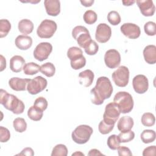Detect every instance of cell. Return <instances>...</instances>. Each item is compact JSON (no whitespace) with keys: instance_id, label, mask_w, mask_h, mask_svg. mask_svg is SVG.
<instances>
[{"instance_id":"1","label":"cell","mask_w":156,"mask_h":156,"mask_svg":"<svg viewBox=\"0 0 156 156\" xmlns=\"http://www.w3.org/2000/svg\"><path fill=\"white\" fill-rule=\"evenodd\" d=\"M113 91V86L110 79L105 76L99 77L97 79L95 87L90 91L92 103L97 105L102 104L105 99L111 96Z\"/></svg>"},{"instance_id":"2","label":"cell","mask_w":156,"mask_h":156,"mask_svg":"<svg viewBox=\"0 0 156 156\" xmlns=\"http://www.w3.org/2000/svg\"><path fill=\"white\" fill-rule=\"evenodd\" d=\"M0 103L4 107L15 115L21 114L25 108L23 102L16 96L8 93L5 90H0Z\"/></svg>"},{"instance_id":"3","label":"cell","mask_w":156,"mask_h":156,"mask_svg":"<svg viewBox=\"0 0 156 156\" xmlns=\"http://www.w3.org/2000/svg\"><path fill=\"white\" fill-rule=\"evenodd\" d=\"M115 102L120 112L125 114L132 111L133 107V100L132 95L126 91H119L114 96Z\"/></svg>"},{"instance_id":"4","label":"cell","mask_w":156,"mask_h":156,"mask_svg":"<svg viewBox=\"0 0 156 156\" xmlns=\"http://www.w3.org/2000/svg\"><path fill=\"white\" fill-rule=\"evenodd\" d=\"M93 132V130L90 126L85 124L80 125L73 130L71 138L76 143L83 144L90 140Z\"/></svg>"},{"instance_id":"5","label":"cell","mask_w":156,"mask_h":156,"mask_svg":"<svg viewBox=\"0 0 156 156\" xmlns=\"http://www.w3.org/2000/svg\"><path fill=\"white\" fill-rule=\"evenodd\" d=\"M57 26L55 21L46 19L41 21L37 28V35L41 38H51L57 30Z\"/></svg>"},{"instance_id":"6","label":"cell","mask_w":156,"mask_h":156,"mask_svg":"<svg viewBox=\"0 0 156 156\" xmlns=\"http://www.w3.org/2000/svg\"><path fill=\"white\" fill-rule=\"evenodd\" d=\"M72 36L77 41L80 48H85L91 41V38L88 29L82 26H77L73 28Z\"/></svg>"},{"instance_id":"7","label":"cell","mask_w":156,"mask_h":156,"mask_svg":"<svg viewBox=\"0 0 156 156\" xmlns=\"http://www.w3.org/2000/svg\"><path fill=\"white\" fill-rule=\"evenodd\" d=\"M112 77L116 85L124 87L129 83V70L127 67L121 66L112 73Z\"/></svg>"},{"instance_id":"8","label":"cell","mask_w":156,"mask_h":156,"mask_svg":"<svg viewBox=\"0 0 156 156\" xmlns=\"http://www.w3.org/2000/svg\"><path fill=\"white\" fill-rule=\"evenodd\" d=\"M120 111L115 102L107 104L103 115V120L108 124L115 125L120 115Z\"/></svg>"},{"instance_id":"9","label":"cell","mask_w":156,"mask_h":156,"mask_svg":"<svg viewBox=\"0 0 156 156\" xmlns=\"http://www.w3.org/2000/svg\"><path fill=\"white\" fill-rule=\"evenodd\" d=\"M47 80L38 76L30 80L27 85V90L30 94H37L44 90L47 87Z\"/></svg>"},{"instance_id":"10","label":"cell","mask_w":156,"mask_h":156,"mask_svg":"<svg viewBox=\"0 0 156 156\" xmlns=\"http://www.w3.org/2000/svg\"><path fill=\"white\" fill-rule=\"evenodd\" d=\"M52 51V46L48 42H41L39 43L34 51V58L42 62L46 60Z\"/></svg>"},{"instance_id":"11","label":"cell","mask_w":156,"mask_h":156,"mask_svg":"<svg viewBox=\"0 0 156 156\" xmlns=\"http://www.w3.org/2000/svg\"><path fill=\"white\" fill-rule=\"evenodd\" d=\"M104 62L105 65L110 69L117 68L119 66L121 62L119 52L114 49L107 51L104 55Z\"/></svg>"},{"instance_id":"12","label":"cell","mask_w":156,"mask_h":156,"mask_svg":"<svg viewBox=\"0 0 156 156\" xmlns=\"http://www.w3.org/2000/svg\"><path fill=\"white\" fill-rule=\"evenodd\" d=\"M112 35L111 27L105 23H100L96 27L95 33L96 40L101 43L107 42Z\"/></svg>"},{"instance_id":"13","label":"cell","mask_w":156,"mask_h":156,"mask_svg":"<svg viewBox=\"0 0 156 156\" xmlns=\"http://www.w3.org/2000/svg\"><path fill=\"white\" fill-rule=\"evenodd\" d=\"M120 30L124 36L130 39H136L141 34L140 27L133 23H124L121 26Z\"/></svg>"},{"instance_id":"14","label":"cell","mask_w":156,"mask_h":156,"mask_svg":"<svg viewBox=\"0 0 156 156\" xmlns=\"http://www.w3.org/2000/svg\"><path fill=\"white\" fill-rule=\"evenodd\" d=\"M132 85L135 91L138 94L146 93L149 88L147 78L143 74L135 76L132 80Z\"/></svg>"},{"instance_id":"15","label":"cell","mask_w":156,"mask_h":156,"mask_svg":"<svg viewBox=\"0 0 156 156\" xmlns=\"http://www.w3.org/2000/svg\"><path fill=\"white\" fill-rule=\"evenodd\" d=\"M136 2L143 16H151L154 14L155 7L152 0H139Z\"/></svg>"},{"instance_id":"16","label":"cell","mask_w":156,"mask_h":156,"mask_svg":"<svg viewBox=\"0 0 156 156\" xmlns=\"http://www.w3.org/2000/svg\"><path fill=\"white\" fill-rule=\"evenodd\" d=\"M44 5L46 13L50 16H56L60 12V2L58 0H45Z\"/></svg>"},{"instance_id":"17","label":"cell","mask_w":156,"mask_h":156,"mask_svg":"<svg viewBox=\"0 0 156 156\" xmlns=\"http://www.w3.org/2000/svg\"><path fill=\"white\" fill-rule=\"evenodd\" d=\"M30 79H21L19 77H12L9 81L10 87L15 91H25Z\"/></svg>"},{"instance_id":"18","label":"cell","mask_w":156,"mask_h":156,"mask_svg":"<svg viewBox=\"0 0 156 156\" xmlns=\"http://www.w3.org/2000/svg\"><path fill=\"white\" fill-rule=\"evenodd\" d=\"M94 73L90 69H86L80 72L79 74V83L85 87H90L94 80Z\"/></svg>"},{"instance_id":"19","label":"cell","mask_w":156,"mask_h":156,"mask_svg":"<svg viewBox=\"0 0 156 156\" xmlns=\"http://www.w3.org/2000/svg\"><path fill=\"white\" fill-rule=\"evenodd\" d=\"M144 60L148 64L156 63V46L153 44L146 46L143 50Z\"/></svg>"},{"instance_id":"20","label":"cell","mask_w":156,"mask_h":156,"mask_svg":"<svg viewBox=\"0 0 156 156\" xmlns=\"http://www.w3.org/2000/svg\"><path fill=\"white\" fill-rule=\"evenodd\" d=\"M16 46L21 50H27L32 44V39L30 37L24 35H18L15 41Z\"/></svg>"},{"instance_id":"21","label":"cell","mask_w":156,"mask_h":156,"mask_svg":"<svg viewBox=\"0 0 156 156\" xmlns=\"http://www.w3.org/2000/svg\"><path fill=\"white\" fill-rule=\"evenodd\" d=\"M25 60L20 55H14L10 60V68L14 73H19L23 69Z\"/></svg>"},{"instance_id":"22","label":"cell","mask_w":156,"mask_h":156,"mask_svg":"<svg viewBox=\"0 0 156 156\" xmlns=\"http://www.w3.org/2000/svg\"><path fill=\"white\" fill-rule=\"evenodd\" d=\"M133 124L134 122L132 118L129 116H124L118 121L117 127L120 132H123L130 130L133 127Z\"/></svg>"},{"instance_id":"23","label":"cell","mask_w":156,"mask_h":156,"mask_svg":"<svg viewBox=\"0 0 156 156\" xmlns=\"http://www.w3.org/2000/svg\"><path fill=\"white\" fill-rule=\"evenodd\" d=\"M18 30L24 35L30 34L34 29L33 23L28 19H23L18 23Z\"/></svg>"},{"instance_id":"24","label":"cell","mask_w":156,"mask_h":156,"mask_svg":"<svg viewBox=\"0 0 156 156\" xmlns=\"http://www.w3.org/2000/svg\"><path fill=\"white\" fill-rule=\"evenodd\" d=\"M141 141L146 144L152 143L155 141L156 134L155 132L153 130L150 129H146L144 130L140 135Z\"/></svg>"},{"instance_id":"25","label":"cell","mask_w":156,"mask_h":156,"mask_svg":"<svg viewBox=\"0 0 156 156\" xmlns=\"http://www.w3.org/2000/svg\"><path fill=\"white\" fill-rule=\"evenodd\" d=\"M40 71L48 77L53 76L55 73V68L53 63L47 62L40 66Z\"/></svg>"},{"instance_id":"26","label":"cell","mask_w":156,"mask_h":156,"mask_svg":"<svg viewBox=\"0 0 156 156\" xmlns=\"http://www.w3.org/2000/svg\"><path fill=\"white\" fill-rule=\"evenodd\" d=\"M43 115V112L38 109L34 105L31 106L27 111L28 117L31 120H33L34 121H40L42 118Z\"/></svg>"},{"instance_id":"27","label":"cell","mask_w":156,"mask_h":156,"mask_svg":"<svg viewBox=\"0 0 156 156\" xmlns=\"http://www.w3.org/2000/svg\"><path fill=\"white\" fill-rule=\"evenodd\" d=\"M40 69V66L34 62L26 63L23 68L24 73L26 75H34L37 74Z\"/></svg>"},{"instance_id":"28","label":"cell","mask_w":156,"mask_h":156,"mask_svg":"<svg viewBox=\"0 0 156 156\" xmlns=\"http://www.w3.org/2000/svg\"><path fill=\"white\" fill-rule=\"evenodd\" d=\"M11 29V24L8 20H0V37L3 38L7 35Z\"/></svg>"},{"instance_id":"29","label":"cell","mask_w":156,"mask_h":156,"mask_svg":"<svg viewBox=\"0 0 156 156\" xmlns=\"http://www.w3.org/2000/svg\"><path fill=\"white\" fill-rule=\"evenodd\" d=\"M13 126L16 132L22 133L26 130L27 123L24 118H16L13 122Z\"/></svg>"},{"instance_id":"30","label":"cell","mask_w":156,"mask_h":156,"mask_svg":"<svg viewBox=\"0 0 156 156\" xmlns=\"http://www.w3.org/2000/svg\"><path fill=\"white\" fill-rule=\"evenodd\" d=\"M141 123L146 127H151L155 124V118L154 115L151 113H144L141 119Z\"/></svg>"},{"instance_id":"31","label":"cell","mask_w":156,"mask_h":156,"mask_svg":"<svg viewBox=\"0 0 156 156\" xmlns=\"http://www.w3.org/2000/svg\"><path fill=\"white\" fill-rule=\"evenodd\" d=\"M67 155L68 149L63 144H58L55 146L51 153V156H66Z\"/></svg>"},{"instance_id":"32","label":"cell","mask_w":156,"mask_h":156,"mask_svg":"<svg viewBox=\"0 0 156 156\" xmlns=\"http://www.w3.org/2000/svg\"><path fill=\"white\" fill-rule=\"evenodd\" d=\"M83 55V52L82 49L76 46H73L68 49L67 51V57L70 60L76 59L80 56Z\"/></svg>"},{"instance_id":"33","label":"cell","mask_w":156,"mask_h":156,"mask_svg":"<svg viewBox=\"0 0 156 156\" xmlns=\"http://www.w3.org/2000/svg\"><path fill=\"white\" fill-rule=\"evenodd\" d=\"M71 66L75 70L80 69L84 67L86 64V59L83 55H82L76 59L70 60Z\"/></svg>"},{"instance_id":"34","label":"cell","mask_w":156,"mask_h":156,"mask_svg":"<svg viewBox=\"0 0 156 156\" xmlns=\"http://www.w3.org/2000/svg\"><path fill=\"white\" fill-rule=\"evenodd\" d=\"M83 18L85 23L88 24H93L97 21L98 16L95 12L91 10H88L85 12Z\"/></svg>"},{"instance_id":"35","label":"cell","mask_w":156,"mask_h":156,"mask_svg":"<svg viewBox=\"0 0 156 156\" xmlns=\"http://www.w3.org/2000/svg\"><path fill=\"white\" fill-rule=\"evenodd\" d=\"M135 137V133L133 131L129 130L126 132H121L118 135V138L120 143H127L132 140H133Z\"/></svg>"},{"instance_id":"36","label":"cell","mask_w":156,"mask_h":156,"mask_svg":"<svg viewBox=\"0 0 156 156\" xmlns=\"http://www.w3.org/2000/svg\"><path fill=\"white\" fill-rule=\"evenodd\" d=\"M108 21L113 26H116L121 22V16L116 11H110L107 15Z\"/></svg>"},{"instance_id":"37","label":"cell","mask_w":156,"mask_h":156,"mask_svg":"<svg viewBox=\"0 0 156 156\" xmlns=\"http://www.w3.org/2000/svg\"><path fill=\"white\" fill-rule=\"evenodd\" d=\"M84 49L87 54L93 55H95L98 52L99 50V46L95 41L91 40V41L86 46Z\"/></svg>"},{"instance_id":"38","label":"cell","mask_w":156,"mask_h":156,"mask_svg":"<svg viewBox=\"0 0 156 156\" xmlns=\"http://www.w3.org/2000/svg\"><path fill=\"white\" fill-rule=\"evenodd\" d=\"M120 143H121L119 142V141L118 140V135H110L108 138L107 141V146L112 150H116L117 148L119 146Z\"/></svg>"},{"instance_id":"39","label":"cell","mask_w":156,"mask_h":156,"mask_svg":"<svg viewBox=\"0 0 156 156\" xmlns=\"http://www.w3.org/2000/svg\"><path fill=\"white\" fill-rule=\"evenodd\" d=\"M34 106L40 110L41 111L43 112L48 107V101L44 97H38L35 100Z\"/></svg>"},{"instance_id":"40","label":"cell","mask_w":156,"mask_h":156,"mask_svg":"<svg viewBox=\"0 0 156 156\" xmlns=\"http://www.w3.org/2000/svg\"><path fill=\"white\" fill-rule=\"evenodd\" d=\"M113 127H114V125L108 124L105 122H104V120H102L99 122L98 126V129L99 132L103 135L109 133L113 129Z\"/></svg>"},{"instance_id":"41","label":"cell","mask_w":156,"mask_h":156,"mask_svg":"<svg viewBox=\"0 0 156 156\" xmlns=\"http://www.w3.org/2000/svg\"><path fill=\"white\" fill-rule=\"evenodd\" d=\"M145 33L149 36H154L156 34V24L153 21H148L144 26Z\"/></svg>"},{"instance_id":"42","label":"cell","mask_w":156,"mask_h":156,"mask_svg":"<svg viewBox=\"0 0 156 156\" xmlns=\"http://www.w3.org/2000/svg\"><path fill=\"white\" fill-rule=\"evenodd\" d=\"M10 138V133L9 130L3 127H0V141L1 143H5L8 141Z\"/></svg>"},{"instance_id":"43","label":"cell","mask_w":156,"mask_h":156,"mask_svg":"<svg viewBox=\"0 0 156 156\" xmlns=\"http://www.w3.org/2000/svg\"><path fill=\"white\" fill-rule=\"evenodd\" d=\"M118 154L119 156H132V153L130 149L126 146H119L118 148Z\"/></svg>"},{"instance_id":"44","label":"cell","mask_w":156,"mask_h":156,"mask_svg":"<svg viewBox=\"0 0 156 156\" xmlns=\"http://www.w3.org/2000/svg\"><path fill=\"white\" fill-rule=\"evenodd\" d=\"M156 154V147L155 146H151L143 150V156H154Z\"/></svg>"},{"instance_id":"45","label":"cell","mask_w":156,"mask_h":156,"mask_svg":"<svg viewBox=\"0 0 156 156\" xmlns=\"http://www.w3.org/2000/svg\"><path fill=\"white\" fill-rule=\"evenodd\" d=\"M19 155H29V156H32L34 155V151L32 148L30 147H26L24 149L22 150L21 152L17 154Z\"/></svg>"},{"instance_id":"46","label":"cell","mask_w":156,"mask_h":156,"mask_svg":"<svg viewBox=\"0 0 156 156\" xmlns=\"http://www.w3.org/2000/svg\"><path fill=\"white\" fill-rule=\"evenodd\" d=\"M88 155L96 156V155H104L102 153H101L99 150H98L96 149H93L89 151Z\"/></svg>"},{"instance_id":"47","label":"cell","mask_w":156,"mask_h":156,"mask_svg":"<svg viewBox=\"0 0 156 156\" xmlns=\"http://www.w3.org/2000/svg\"><path fill=\"white\" fill-rule=\"evenodd\" d=\"M80 3L85 7H91L94 3V0H81Z\"/></svg>"},{"instance_id":"48","label":"cell","mask_w":156,"mask_h":156,"mask_svg":"<svg viewBox=\"0 0 156 156\" xmlns=\"http://www.w3.org/2000/svg\"><path fill=\"white\" fill-rule=\"evenodd\" d=\"M6 68V60L2 55H1V69L0 71H2Z\"/></svg>"},{"instance_id":"49","label":"cell","mask_w":156,"mask_h":156,"mask_svg":"<svg viewBox=\"0 0 156 156\" xmlns=\"http://www.w3.org/2000/svg\"><path fill=\"white\" fill-rule=\"evenodd\" d=\"M122 2L123 5L125 6H130L133 4L135 2V1H122Z\"/></svg>"},{"instance_id":"50","label":"cell","mask_w":156,"mask_h":156,"mask_svg":"<svg viewBox=\"0 0 156 156\" xmlns=\"http://www.w3.org/2000/svg\"><path fill=\"white\" fill-rule=\"evenodd\" d=\"M84 155V154H83V153H82V152H74V153H73V154H72V155Z\"/></svg>"}]
</instances>
